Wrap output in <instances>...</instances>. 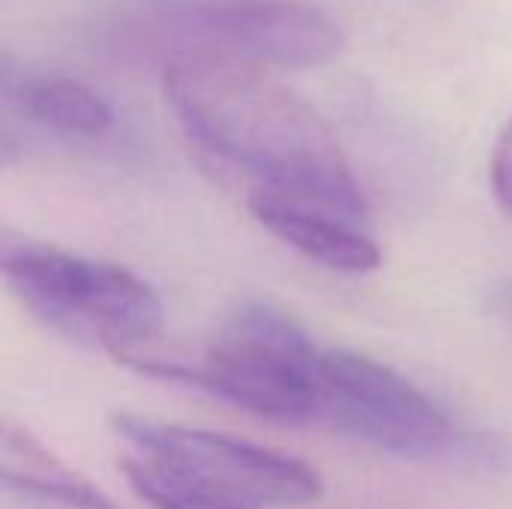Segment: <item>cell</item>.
<instances>
[{
    "instance_id": "cell-1",
    "label": "cell",
    "mask_w": 512,
    "mask_h": 509,
    "mask_svg": "<svg viewBox=\"0 0 512 509\" xmlns=\"http://www.w3.org/2000/svg\"><path fill=\"white\" fill-rule=\"evenodd\" d=\"M162 90L186 135L240 171L252 189L366 222L363 189L330 123L261 66L180 54L165 60Z\"/></svg>"
},
{
    "instance_id": "cell-2",
    "label": "cell",
    "mask_w": 512,
    "mask_h": 509,
    "mask_svg": "<svg viewBox=\"0 0 512 509\" xmlns=\"http://www.w3.org/2000/svg\"><path fill=\"white\" fill-rule=\"evenodd\" d=\"M111 429L129 447L126 483L153 509H294L324 495L312 465L237 435L135 414Z\"/></svg>"
},
{
    "instance_id": "cell-3",
    "label": "cell",
    "mask_w": 512,
    "mask_h": 509,
    "mask_svg": "<svg viewBox=\"0 0 512 509\" xmlns=\"http://www.w3.org/2000/svg\"><path fill=\"white\" fill-rule=\"evenodd\" d=\"M321 351L285 312L267 303L237 309L198 360H162L144 351L117 363L174 384L195 387L273 423H318Z\"/></svg>"
},
{
    "instance_id": "cell-4",
    "label": "cell",
    "mask_w": 512,
    "mask_h": 509,
    "mask_svg": "<svg viewBox=\"0 0 512 509\" xmlns=\"http://www.w3.org/2000/svg\"><path fill=\"white\" fill-rule=\"evenodd\" d=\"M9 291L48 327L105 348L111 357L141 351L162 327L156 291L132 270L72 255L45 243H0Z\"/></svg>"
},
{
    "instance_id": "cell-5",
    "label": "cell",
    "mask_w": 512,
    "mask_h": 509,
    "mask_svg": "<svg viewBox=\"0 0 512 509\" xmlns=\"http://www.w3.org/2000/svg\"><path fill=\"white\" fill-rule=\"evenodd\" d=\"M120 30L171 57L210 54L291 69L330 63L345 48L339 21L297 0H153Z\"/></svg>"
},
{
    "instance_id": "cell-6",
    "label": "cell",
    "mask_w": 512,
    "mask_h": 509,
    "mask_svg": "<svg viewBox=\"0 0 512 509\" xmlns=\"http://www.w3.org/2000/svg\"><path fill=\"white\" fill-rule=\"evenodd\" d=\"M318 423L399 456H432L453 444L447 411L414 381L366 354L321 351Z\"/></svg>"
},
{
    "instance_id": "cell-7",
    "label": "cell",
    "mask_w": 512,
    "mask_h": 509,
    "mask_svg": "<svg viewBox=\"0 0 512 509\" xmlns=\"http://www.w3.org/2000/svg\"><path fill=\"white\" fill-rule=\"evenodd\" d=\"M249 210L273 237L327 270L363 276L381 267V246L360 219L264 189L249 192Z\"/></svg>"
},
{
    "instance_id": "cell-8",
    "label": "cell",
    "mask_w": 512,
    "mask_h": 509,
    "mask_svg": "<svg viewBox=\"0 0 512 509\" xmlns=\"http://www.w3.org/2000/svg\"><path fill=\"white\" fill-rule=\"evenodd\" d=\"M0 480L6 492L69 509H117L114 501L57 459L36 435L6 420L0 432Z\"/></svg>"
},
{
    "instance_id": "cell-9",
    "label": "cell",
    "mask_w": 512,
    "mask_h": 509,
    "mask_svg": "<svg viewBox=\"0 0 512 509\" xmlns=\"http://www.w3.org/2000/svg\"><path fill=\"white\" fill-rule=\"evenodd\" d=\"M21 111L66 138H99L114 126L108 99L87 81L69 75H33L18 84Z\"/></svg>"
},
{
    "instance_id": "cell-10",
    "label": "cell",
    "mask_w": 512,
    "mask_h": 509,
    "mask_svg": "<svg viewBox=\"0 0 512 509\" xmlns=\"http://www.w3.org/2000/svg\"><path fill=\"white\" fill-rule=\"evenodd\" d=\"M489 183L498 207L512 216V114L495 138L492 159H489Z\"/></svg>"
},
{
    "instance_id": "cell-11",
    "label": "cell",
    "mask_w": 512,
    "mask_h": 509,
    "mask_svg": "<svg viewBox=\"0 0 512 509\" xmlns=\"http://www.w3.org/2000/svg\"><path fill=\"white\" fill-rule=\"evenodd\" d=\"M501 306H504V312H507V318L512 321V285L501 294Z\"/></svg>"
}]
</instances>
